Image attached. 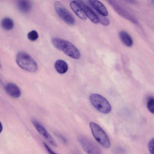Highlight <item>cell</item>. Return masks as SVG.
<instances>
[{
    "instance_id": "cell-11",
    "label": "cell",
    "mask_w": 154,
    "mask_h": 154,
    "mask_svg": "<svg viewBox=\"0 0 154 154\" xmlns=\"http://www.w3.org/2000/svg\"><path fill=\"white\" fill-rule=\"evenodd\" d=\"M16 5L17 8L21 12L27 13L31 10L32 5L31 2L27 0H19L17 1Z\"/></svg>"
},
{
    "instance_id": "cell-22",
    "label": "cell",
    "mask_w": 154,
    "mask_h": 154,
    "mask_svg": "<svg viewBox=\"0 0 154 154\" xmlns=\"http://www.w3.org/2000/svg\"><path fill=\"white\" fill-rule=\"evenodd\" d=\"M3 129V127L2 124L0 122V133L2 131Z\"/></svg>"
},
{
    "instance_id": "cell-12",
    "label": "cell",
    "mask_w": 154,
    "mask_h": 154,
    "mask_svg": "<svg viewBox=\"0 0 154 154\" xmlns=\"http://www.w3.org/2000/svg\"><path fill=\"white\" fill-rule=\"evenodd\" d=\"M71 8L73 12L82 20H85L87 17L83 11L76 1H71L70 4Z\"/></svg>"
},
{
    "instance_id": "cell-8",
    "label": "cell",
    "mask_w": 154,
    "mask_h": 154,
    "mask_svg": "<svg viewBox=\"0 0 154 154\" xmlns=\"http://www.w3.org/2000/svg\"><path fill=\"white\" fill-rule=\"evenodd\" d=\"M81 7L86 16L94 23L97 24L99 22L97 15L88 6L82 1H76Z\"/></svg>"
},
{
    "instance_id": "cell-14",
    "label": "cell",
    "mask_w": 154,
    "mask_h": 154,
    "mask_svg": "<svg viewBox=\"0 0 154 154\" xmlns=\"http://www.w3.org/2000/svg\"><path fill=\"white\" fill-rule=\"evenodd\" d=\"M54 67L57 71L60 74L65 73L68 69L67 63L62 60H58L55 62Z\"/></svg>"
},
{
    "instance_id": "cell-9",
    "label": "cell",
    "mask_w": 154,
    "mask_h": 154,
    "mask_svg": "<svg viewBox=\"0 0 154 154\" xmlns=\"http://www.w3.org/2000/svg\"><path fill=\"white\" fill-rule=\"evenodd\" d=\"M5 89L7 94L14 98H18L21 94L20 90L18 87L12 83L7 84L5 86Z\"/></svg>"
},
{
    "instance_id": "cell-16",
    "label": "cell",
    "mask_w": 154,
    "mask_h": 154,
    "mask_svg": "<svg viewBox=\"0 0 154 154\" xmlns=\"http://www.w3.org/2000/svg\"><path fill=\"white\" fill-rule=\"evenodd\" d=\"M1 25L4 30H10L13 28L14 23L11 18L6 17L2 19L1 22Z\"/></svg>"
},
{
    "instance_id": "cell-5",
    "label": "cell",
    "mask_w": 154,
    "mask_h": 154,
    "mask_svg": "<svg viewBox=\"0 0 154 154\" xmlns=\"http://www.w3.org/2000/svg\"><path fill=\"white\" fill-rule=\"evenodd\" d=\"M54 6L57 13L65 22L70 25L74 24L75 20L74 17L62 4L59 2L55 1Z\"/></svg>"
},
{
    "instance_id": "cell-19",
    "label": "cell",
    "mask_w": 154,
    "mask_h": 154,
    "mask_svg": "<svg viewBox=\"0 0 154 154\" xmlns=\"http://www.w3.org/2000/svg\"><path fill=\"white\" fill-rule=\"evenodd\" d=\"M148 148L150 154H154V138L151 139L148 143Z\"/></svg>"
},
{
    "instance_id": "cell-15",
    "label": "cell",
    "mask_w": 154,
    "mask_h": 154,
    "mask_svg": "<svg viewBox=\"0 0 154 154\" xmlns=\"http://www.w3.org/2000/svg\"><path fill=\"white\" fill-rule=\"evenodd\" d=\"M120 38L123 43L126 46L130 47L133 45V40L130 35L125 31H122L119 33Z\"/></svg>"
},
{
    "instance_id": "cell-2",
    "label": "cell",
    "mask_w": 154,
    "mask_h": 154,
    "mask_svg": "<svg viewBox=\"0 0 154 154\" xmlns=\"http://www.w3.org/2000/svg\"><path fill=\"white\" fill-rule=\"evenodd\" d=\"M16 62L20 68L26 71L33 72L38 69V64L35 60L26 52H18L16 56Z\"/></svg>"
},
{
    "instance_id": "cell-21",
    "label": "cell",
    "mask_w": 154,
    "mask_h": 154,
    "mask_svg": "<svg viewBox=\"0 0 154 154\" xmlns=\"http://www.w3.org/2000/svg\"><path fill=\"white\" fill-rule=\"evenodd\" d=\"M43 145L49 154H57L49 147V146L45 142H43Z\"/></svg>"
},
{
    "instance_id": "cell-17",
    "label": "cell",
    "mask_w": 154,
    "mask_h": 154,
    "mask_svg": "<svg viewBox=\"0 0 154 154\" xmlns=\"http://www.w3.org/2000/svg\"><path fill=\"white\" fill-rule=\"evenodd\" d=\"M147 107L149 111L153 114L154 113V99L153 97L148 98L147 103Z\"/></svg>"
},
{
    "instance_id": "cell-6",
    "label": "cell",
    "mask_w": 154,
    "mask_h": 154,
    "mask_svg": "<svg viewBox=\"0 0 154 154\" xmlns=\"http://www.w3.org/2000/svg\"><path fill=\"white\" fill-rule=\"evenodd\" d=\"M78 140L87 154H102L100 149L98 146L87 137L80 136L78 137Z\"/></svg>"
},
{
    "instance_id": "cell-1",
    "label": "cell",
    "mask_w": 154,
    "mask_h": 154,
    "mask_svg": "<svg viewBox=\"0 0 154 154\" xmlns=\"http://www.w3.org/2000/svg\"><path fill=\"white\" fill-rule=\"evenodd\" d=\"M51 42L55 48L62 51L69 57L75 59L80 58V54L79 50L70 42L56 37L52 38Z\"/></svg>"
},
{
    "instance_id": "cell-4",
    "label": "cell",
    "mask_w": 154,
    "mask_h": 154,
    "mask_svg": "<svg viewBox=\"0 0 154 154\" xmlns=\"http://www.w3.org/2000/svg\"><path fill=\"white\" fill-rule=\"evenodd\" d=\"M89 125L92 135L97 141L105 148H109L110 142L104 130L94 122H91Z\"/></svg>"
},
{
    "instance_id": "cell-23",
    "label": "cell",
    "mask_w": 154,
    "mask_h": 154,
    "mask_svg": "<svg viewBox=\"0 0 154 154\" xmlns=\"http://www.w3.org/2000/svg\"><path fill=\"white\" fill-rule=\"evenodd\" d=\"M0 85H3V83H2V80H1L0 79Z\"/></svg>"
},
{
    "instance_id": "cell-18",
    "label": "cell",
    "mask_w": 154,
    "mask_h": 154,
    "mask_svg": "<svg viewBox=\"0 0 154 154\" xmlns=\"http://www.w3.org/2000/svg\"><path fill=\"white\" fill-rule=\"evenodd\" d=\"M27 37L28 39L30 41H34L38 38V35L36 31L33 30L28 32Z\"/></svg>"
},
{
    "instance_id": "cell-7",
    "label": "cell",
    "mask_w": 154,
    "mask_h": 154,
    "mask_svg": "<svg viewBox=\"0 0 154 154\" xmlns=\"http://www.w3.org/2000/svg\"><path fill=\"white\" fill-rule=\"evenodd\" d=\"M31 122L38 133L51 145L55 147L57 146L55 141L44 126L35 119H32Z\"/></svg>"
},
{
    "instance_id": "cell-20",
    "label": "cell",
    "mask_w": 154,
    "mask_h": 154,
    "mask_svg": "<svg viewBox=\"0 0 154 154\" xmlns=\"http://www.w3.org/2000/svg\"><path fill=\"white\" fill-rule=\"evenodd\" d=\"M56 134L57 137L63 144H66L67 143V140L63 135L59 134Z\"/></svg>"
},
{
    "instance_id": "cell-13",
    "label": "cell",
    "mask_w": 154,
    "mask_h": 154,
    "mask_svg": "<svg viewBox=\"0 0 154 154\" xmlns=\"http://www.w3.org/2000/svg\"><path fill=\"white\" fill-rule=\"evenodd\" d=\"M109 4L113 7V8L115 9V10L118 12L119 14L121 15L122 17H125V18L128 19V20H130L132 21V20L133 22L136 23L135 19L132 17L127 12H126L121 7L119 6L115 2L113 1H109Z\"/></svg>"
},
{
    "instance_id": "cell-3",
    "label": "cell",
    "mask_w": 154,
    "mask_h": 154,
    "mask_svg": "<svg viewBox=\"0 0 154 154\" xmlns=\"http://www.w3.org/2000/svg\"><path fill=\"white\" fill-rule=\"evenodd\" d=\"M90 101L98 111L104 114H108L111 111V106L107 100L102 95L93 94L89 97Z\"/></svg>"
},
{
    "instance_id": "cell-10",
    "label": "cell",
    "mask_w": 154,
    "mask_h": 154,
    "mask_svg": "<svg viewBox=\"0 0 154 154\" xmlns=\"http://www.w3.org/2000/svg\"><path fill=\"white\" fill-rule=\"evenodd\" d=\"M88 2L97 12L100 15L106 17L108 15V11L104 5L100 1L97 0H89Z\"/></svg>"
},
{
    "instance_id": "cell-24",
    "label": "cell",
    "mask_w": 154,
    "mask_h": 154,
    "mask_svg": "<svg viewBox=\"0 0 154 154\" xmlns=\"http://www.w3.org/2000/svg\"><path fill=\"white\" fill-rule=\"evenodd\" d=\"M1 66H1V63L0 62V68H1Z\"/></svg>"
}]
</instances>
